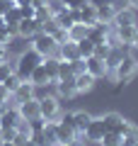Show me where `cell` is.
I'll return each mask as SVG.
<instances>
[{
  "instance_id": "cell-11",
  "label": "cell",
  "mask_w": 138,
  "mask_h": 146,
  "mask_svg": "<svg viewBox=\"0 0 138 146\" xmlns=\"http://www.w3.org/2000/svg\"><path fill=\"white\" fill-rule=\"evenodd\" d=\"M17 110H20V117H22V119L32 122V119L39 117V100H36V98H29V100H24V102L17 105Z\"/></svg>"
},
{
  "instance_id": "cell-8",
  "label": "cell",
  "mask_w": 138,
  "mask_h": 146,
  "mask_svg": "<svg viewBox=\"0 0 138 146\" xmlns=\"http://www.w3.org/2000/svg\"><path fill=\"white\" fill-rule=\"evenodd\" d=\"M85 71L90 73V76H95V78H102V76H107V73H109V68H107V63H104V58L87 56L85 58Z\"/></svg>"
},
{
  "instance_id": "cell-45",
  "label": "cell",
  "mask_w": 138,
  "mask_h": 146,
  "mask_svg": "<svg viewBox=\"0 0 138 146\" xmlns=\"http://www.w3.org/2000/svg\"><path fill=\"white\" fill-rule=\"evenodd\" d=\"M7 107H10V105H7V100H0V115H3Z\"/></svg>"
},
{
  "instance_id": "cell-47",
  "label": "cell",
  "mask_w": 138,
  "mask_h": 146,
  "mask_svg": "<svg viewBox=\"0 0 138 146\" xmlns=\"http://www.w3.org/2000/svg\"><path fill=\"white\" fill-rule=\"evenodd\" d=\"M15 5H32V0H15Z\"/></svg>"
},
{
  "instance_id": "cell-21",
  "label": "cell",
  "mask_w": 138,
  "mask_h": 146,
  "mask_svg": "<svg viewBox=\"0 0 138 146\" xmlns=\"http://www.w3.org/2000/svg\"><path fill=\"white\" fill-rule=\"evenodd\" d=\"M97 7V22H104V25H112L114 15H116V7L112 3H104V5H95Z\"/></svg>"
},
{
  "instance_id": "cell-5",
  "label": "cell",
  "mask_w": 138,
  "mask_h": 146,
  "mask_svg": "<svg viewBox=\"0 0 138 146\" xmlns=\"http://www.w3.org/2000/svg\"><path fill=\"white\" fill-rule=\"evenodd\" d=\"M63 122L70 124L73 129H75V134L80 136V134H85V131H87V127H90V122H92V115H90V112H85V110H78V112H68V115L63 117Z\"/></svg>"
},
{
  "instance_id": "cell-23",
  "label": "cell",
  "mask_w": 138,
  "mask_h": 146,
  "mask_svg": "<svg viewBox=\"0 0 138 146\" xmlns=\"http://www.w3.org/2000/svg\"><path fill=\"white\" fill-rule=\"evenodd\" d=\"M29 80H32L34 85H51V83H49V73H46V66H44V61H41L39 66H36L34 71H32Z\"/></svg>"
},
{
  "instance_id": "cell-32",
  "label": "cell",
  "mask_w": 138,
  "mask_h": 146,
  "mask_svg": "<svg viewBox=\"0 0 138 146\" xmlns=\"http://www.w3.org/2000/svg\"><path fill=\"white\" fill-rule=\"evenodd\" d=\"M22 83V78H20V76H17V73H12V76H10V78H5V80H3V85H5V88H7V93H15V90H17V85H20Z\"/></svg>"
},
{
  "instance_id": "cell-1",
  "label": "cell",
  "mask_w": 138,
  "mask_h": 146,
  "mask_svg": "<svg viewBox=\"0 0 138 146\" xmlns=\"http://www.w3.org/2000/svg\"><path fill=\"white\" fill-rule=\"evenodd\" d=\"M41 61H44V56H41V54H36L34 49H29V51L20 54V58H17V63H15V73L20 76L22 80H29L32 71H34Z\"/></svg>"
},
{
  "instance_id": "cell-20",
  "label": "cell",
  "mask_w": 138,
  "mask_h": 146,
  "mask_svg": "<svg viewBox=\"0 0 138 146\" xmlns=\"http://www.w3.org/2000/svg\"><path fill=\"white\" fill-rule=\"evenodd\" d=\"M56 90H58L61 98H73V95H78V93H75V76L58 80V83H56Z\"/></svg>"
},
{
  "instance_id": "cell-2",
  "label": "cell",
  "mask_w": 138,
  "mask_h": 146,
  "mask_svg": "<svg viewBox=\"0 0 138 146\" xmlns=\"http://www.w3.org/2000/svg\"><path fill=\"white\" fill-rule=\"evenodd\" d=\"M32 49H34L36 54H41L44 58H49V56H56V51H58V42L53 39L51 34L39 32V34H34V44H32Z\"/></svg>"
},
{
  "instance_id": "cell-30",
  "label": "cell",
  "mask_w": 138,
  "mask_h": 146,
  "mask_svg": "<svg viewBox=\"0 0 138 146\" xmlns=\"http://www.w3.org/2000/svg\"><path fill=\"white\" fill-rule=\"evenodd\" d=\"M51 10H49V5H44V7H36V10H34V20L36 22H39V25H44V22L46 20H51Z\"/></svg>"
},
{
  "instance_id": "cell-35",
  "label": "cell",
  "mask_w": 138,
  "mask_h": 146,
  "mask_svg": "<svg viewBox=\"0 0 138 146\" xmlns=\"http://www.w3.org/2000/svg\"><path fill=\"white\" fill-rule=\"evenodd\" d=\"M109 44L104 42V44H95V54H92V56H99V58H107V54H109Z\"/></svg>"
},
{
  "instance_id": "cell-22",
  "label": "cell",
  "mask_w": 138,
  "mask_h": 146,
  "mask_svg": "<svg viewBox=\"0 0 138 146\" xmlns=\"http://www.w3.org/2000/svg\"><path fill=\"white\" fill-rule=\"evenodd\" d=\"M58 61H61V58H56V56L44 58V66H46V73H49V83H51V85H56V83H58Z\"/></svg>"
},
{
  "instance_id": "cell-34",
  "label": "cell",
  "mask_w": 138,
  "mask_h": 146,
  "mask_svg": "<svg viewBox=\"0 0 138 146\" xmlns=\"http://www.w3.org/2000/svg\"><path fill=\"white\" fill-rule=\"evenodd\" d=\"M12 73H15V68H12V63H10V61H5L3 66H0V83H3L5 78H10Z\"/></svg>"
},
{
  "instance_id": "cell-12",
  "label": "cell",
  "mask_w": 138,
  "mask_h": 146,
  "mask_svg": "<svg viewBox=\"0 0 138 146\" xmlns=\"http://www.w3.org/2000/svg\"><path fill=\"white\" fill-rule=\"evenodd\" d=\"M58 58L61 61H68V63H73V61H78L80 58V54H78V44L75 42H70V39H66L63 44H58Z\"/></svg>"
},
{
  "instance_id": "cell-43",
  "label": "cell",
  "mask_w": 138,
  "mask_h": 146,
  "mask_svg": "<svg viewBox=\"0 0 138 146\" xmlns=\"http://www.w3.org/2000/svg\"><path fill=\"white\" fill-rule=\"evenodd\" d=\"M7 61V51H5V46H0V66Z\"/></svg>"
},
{
  "instance_id": "cell-53",
  "label": "cell",
  "mask_w": 138,
  "mask_h": 146,
  "mask_svg": "<svg viewBox=\"0 0 138 146\" xmlns=\"http://www.w3.org/2000/svg\"><path fill=\"white\" fill-rule=\"evenodd\" d=\"M12 3H15V0H12Z\"/></svg>"
},
{
  "instance_id": "cell-18",
  "label": "cell",
  "mask_w": 138,
  "mask_h": 146,
  "mask_svg": "<svg viewBox=\"0 0 138 146\" xmlns=\"http://www.w3.org/2000/svg\"><path fill=\"white\" fill-rule=\"evenodd\" d=\"M95 76H90L87 71L82 73H75V93H87V90H92V85H95Z\"/></svg>"
},
{
  "instance_id": "cell-41",
  "label": "cell",
  "mask_w": 138,
  "mask_h": 146,
  "mask_svg": "<svg viewBox=\"0 0 138 146\" xmlns=\"http://www.w3.org/2000/svg\"><path fill=\"white\" fill-rule=\"evenodd\" d=\"M44 5H49V0H32V7H44Z\"/></svg>"
},
{
  "instance_id": "cell-38",
  "label": "cell",
  "mask_w": 138,
  "mask_h": 146,
  "mask_svg": "<svg viewBox=\"0 0 138 146\" xmlns=\"http://www.w3.org/2000/svg\"><path fill=\"white\" fill-rule=\"evenodd\" d=\"M12 7H15V3H12V0H0V15H5V12H10Z\"/></svg>"
},
{
  "instance_id": "cell-7",
  "label": "cell",
  "mask_w": 138,
  "mask_h": 146,
  "mask_svg": "<svg viewBox=\"0 0 138 146\" xmlns=\"http://www.w3.org/2000/svg\"><path fill=\"white\" fill-rule=\"evenodd\" d=\"M39 32H41V25L34 20V17H22L20 25H17V29H15V34H20L22 39H27V36L39 34Z\"/></svg>"
},
{
  "instance_id": "cell-37",
  "label": "cell",
  "mask_w": 138,
  "mask_h": 146,
  "mask_svg": "<svg viewBox=\"0 0 138 146\" xmlns=\"http://www.w3.org/2000/svg\"><path fill=\"white\" fill-rule=\"evenodd\" d=\"M0 136H3L5 141H12L17 136V129H15V127H10V129H0Z\"/></svg>"
},
{
  "instance_id": "cell-13",
  "label": "cell",
  "mask_w": 138,
  "mask_h": 146,
  "mask_svg": "<svg viewBox=\"0 0 138 146\" xmlns=\"http://www.w3.org/2000/svg\"><path fill=\"white\" fill-rule=\"evenodd\" d=\"M75 20L80 22V25H87V27H92L95 22H97V7L92 5V3L82 5L80 10H75Z\"/></svg>"
},
{
  "instance_id": "cell-14",
  "label": "cell",
  "mask_w": 138,
  "mask_h": 146,
  "mask_svg": "<svg viewBox=\"0 0 138 146\" xmlns=\"http://www.w3.org/2000/svg\"><path fill=\"white\" fill-rule=\"evenodd\" d=\"M53 20H56V22H58V27H61V29H66V32L78 22V20H75V10H70V7H66V5H63L61 10L53 15Z\"/></svg>"
},
{
  "instance_id": "cell-50",
  "label": "cell",
  "mask_w": 138,
  "mask_h": 146,
  "mask_svg": "<svg viewBox=\"0 0 138 146\" xmlns=\"http://www.w3.org/2000/svg\"><path fill=\"white\" fill-rule=\"evenodd\" d=\"M128 5H131V7H138V0H128Z\"/></svg>"
},
{
  "instance_id": "cell-28",
  "label": "cell",
  "mask_w": 138,
  "mask_h": 146,
  "mask_svg": "<svg viewBox=\"0 0 138 146\" xmlns=\"http://www.w3.org/2000/svg\"><path fill=\"white\" fill-rule=\"evenodd\" d=\"M78 44V54H80V58H87V56H92L95 54V42H90V39H82V42H75Z\"/></svg>"
},
{
  "instance_id": "cell-39",
  "label": "cell",
  "mask_w": 138,
  "mask_h": 146,
  "mask_svg": "<svg viewBox=\"0 0 138 146\" xmlns=\"http://www.w3.org/2000/svg\"><path fill=\"white\" fill-rule=\"evenodd\" d=\"M17 7H20V15L22 17H34V7H32V5H17Z\"/></svg>"
},
{
  "instance_id": "cell-51",
  "label": "cell",
  "mask_w": 138,
  "mask_h": 146,
  "mask_svg": "<svg viewBox=\"0 0 138 146\" xmlns=\"http://www.w3.org/2000/svg\"><path fill=\"white\" fill-rule=\"evenodd\" d=\"M3 25H5V17H3V15H0V27H3Z\"/></svg>"
},
{
  "instance_id": "cell-52",
  "label": "cell",
  "mask_w": 138,
  "mask_h": 146,
  "mask_svg": "<svg viewBox=\"0 0 138 146\" xmlns=\"http://www.w3.org/2000/svg\"><path fill=\"white\" fill-rule=\"evenodd\" d=\"M0 144H3V136H0Z\"/></svg>"
},
{
  "instance_id": "cell-40",
  "label": "cell",
  "mask_w": 138,
  "mask_h": 146,
  "mask_svg": "<svg viewBox=\"0 0 138 146\" xmlns=\"http://www.w3.org/2000/svg\"><path fill=\"white\" fill-rule=\"evenodd\" d=\"M85 71V58H78V61H73V73H82Z\"/></svg>"
},
{
  "instance_id": "cell-25",
  "label": "cell",
  "mask_w": 138,
  "mask_h": 146,
  "mask_svg": "<svg viewBox=\"0 0 138 146\" xmlns=\"http://www.w3.org/2000/svg\"><path fill=\"white\" fill-rule=\"evenodd\" d=\"M87 32H90V27H87V25H80V22H75V25L68 29V39H70V42H82V39L87 36Z\"/></svg>"
},
{
  "instance_id": "cell-48",
  "label": "cell",
  "mask_w": 138,
  "mask_h": 146,
  "mask_svg": "<svg viewBox=\"0 0 138 146\" xmlns=\"http://www.w3.org/2000/svg\"><path fill=\"white\" fill-rule=\"evenodd\" d=\"M24 146H39V144H36L34 139H27V144H24Z\"/></svg>"
},
{
  "instance_id": "cell-27",
  "label": "cell",
  "mask_w": 138,
  "mask_h": 146,
  "mask_svg": "<svg viewBox=\"0 0 138 146\" xmlns=\"http://www.w3.org/2000/svg\"><path fill=\"white\" fill-rule=\"evenodd\" d=\"M3 17H5V27H7V29H12V32H15V29H17V25H20V20H22V15H20V7L15 5V7L10 10V12H5Z\"/></svg>"
},
{
  "instance_id": "cell-33",
  "label": "cell",
  "mask_w": 138,
  "mask_h": 146,
  "mask_svg": "<svg viewBox=\"0 0 138 146\" xmlns=\"http://www.w3.org/2000/svg\"><path fill=\"white\" fill-rule=\"evenodd\" d=\"M12 34H15V32H12V29H7L5 25L0 27V46H5V44H10V39H12Z\"/></svg>"
},
{
  "instance_id": "cell-24",
  "label": "cell",
  "mask_w": 138,
  "mask_h": 146,
  "mask_svg": "<svg viewBox=\"0 0 138 146\" xmlns=\"http://www.w3.org/2000/svg\"><path fill=\"white\" fill-rule=\"evenodd\" d=\"M41 139H44V146H56V144H58V136H56V122H46Z\"/></svg>"
},
{
  "instance_id": "cell-31",
  "label": "cell",
  "mask_w": 138,
  "mask_h": 146,
  "mask_svg": "<svg viewBox=\"0 0 138 146\" xmlns=\"http://www.w3.org/2000/svg\"><path fill=\"white\" fill-rule=\"evenodd\" d=\"M102 146H121V136L114 134V131H107V134L102 136V141H99Z\"/></svg>"
},
{
  "instance_id": "cell-19",
  "label": "cell",
  "mask_w": 138,
  "mask_h": 146,
  "mask_svg": "<svg viewBox=\"0 0 138 146\" xmlns=\"http://www.w3.org/2000/svg\"><path fill=\"white\" fill-rule=\"evenodd\" d=\"M136 27H138V25H121V27H114V34H116V39H119V44H121V46L133 42Z\"/></svg>"
},
{
  "instance_id": "cell-36",
  "label": "cell",
  "mask_w": 138,
  "mask_h": 146,
  "mask_svg": "<svg viewBox=\"0 0 138 146\" xmlns=\"http://www.w3.org/2000/svg\"><path fill=\"white\" fill-rule=\"evenodd\" d=\"M63 5L66 7H70V10H80L82 5H87V3H90V0H61Z\"/></svg>"
},
{
  "instance_id": "cell-42",
  "label": "cell",
  "mask_w": 138,
  "mask_h": 146,
  "mask_svg": "<svg viewBox=\"0 0 138 146\" xmlns=\"http://www.w3.org/2000/svg\"><path fill=\"white\" fill-rule=\"evenodd\" d=\"M7 98H10V93H7V88H5V85L0 83V100H7Z\"/></svg>"
},
{
  "instance_id": "cell-17",
  "label": "cell",
  "mask_w": 138,
  "mask_h": 146,
  "mask_svg": "<svg viewBox=\"0 0 138 146\" xmlns=\"http://www.w3.org/2000/svg\"><path fill=\"white\" fill-rule=\"evenodd\" d=\"M20 110L17 107H7L3 115H0V129H10V127H15L17 129V122H20Z\"/></svg>"
},
{
  "instance_id": "cell-3",
  "label": "cell",
  "mask_w": 138,
  "mask_h": 146,
  "mask_svg": "<svg viewBox=\"0 0 138 146\" xmlns=\"http://www.w3.org/2000/svg\"><path fill=\"white\" fill-rule=\"evenodd\" d=\"M112 73H114V78H116L119 83H128V80L138 73V61L133 56H124L121 61L116 63V68H114Z\"/></svg>"
},
{
  "instance_id": "cell-9",
  "label": "cell",
  "mask_w": 138,
  "mask_h": 146,
  "mask_svg": "<svg viewBox=\"0 0 138 146\" xmlns=\"http://www.w3.org/2000/svg\"><path fill=\"white\" fill-rule=\"evenodd\" d=\"M109 32H112V25H104V22H95V25L90 27V32H87V39L95 44H104L107 42Z\"/></svg>"
},
{
  "instance_id": "cell-6",
  "label": "cell",
  "mask_w": 138,
  "mask_h": 146,
  "mask_svg": "<svg viewBox=\"0 0 138 146\" xmlns=\"http://www.w3.org/2000/svg\"><path fill=\"white\" fill-rule=\"evenodd\" d=\"M102 119H104V124H107V131H114V134H119V136H124L131 129V122H126L121 115H116V112H109Z\"/></svg>"
},
{
  "instance_id": "cell-4",
  "label": "cell",
  "mask_w": 138,
  "mask_h": 146,
  "mask_svg": "<svg viewBox=\"0 0 138 146\" xmlns=\"http://www.w3.org/2000/svg\"><path fill=\"white\" fill-rule=\"evenodd\" d=\"M39 117L44 122H56L61 117V105L53 95H46V98L39 100Z\"/></svg>"
},
{
  "instance_id": "cell-44",
  "label": "cell",
  "mask_w": 138,
  "mask_h": 146,
  "mask_svg": "<svg viewBox=\"0 0 138 146\" xmlns=\"http://www.w3.org/2000/svg\"><path fill=\"white\" fill-rule=\"evenodd\" d=\"M131 46L138 51V27H136V34H133V42H131Z\"/></svg>"
},
{
  "instance_id": "cell-16",
  "label": "cell",
  "mask_w": 138,
  "mask_h": 146,
  "mask_svg": "<svg viewBox=\"0 0 138 146\" xmlns=\"http://www.w3.org/2000/svg\"><path fill=\"white\" fill-rule=\"evenodd\" d=\"M56 136H58V144H70V141L78 139L75 129H73L70 124H66V122H56Z\"/></svg>"
},
{
  "instance_id": "cell-26",
  "label": "cell",
  "mask_w": 138,
  "mask_h": 146,
  "mask_svg": "<svg viewBox=\"0 0 138 146\" xmlns=\"http://www.w3.org/2000/svg\"><path fill=\"white\" fill-rule=\"evenodd\" d=\"M124 56H126V54L121 51V46H112V49H109V54H107V58H104V63H107L109 71H114V68H116V63L121 61Z\"/></svg>"
},
{
  "instance_id": "cell-15",
  "label": "cell",
  "mask_w": 138,
  "mask_h": 146,
  "mask_svg": "<svg viewBox=\"0 0 138 146\" xmlns=\"http://www.w3.org/2000/svg\"><path fill=\"white\" fill-rule=\"evenodd\" d=\"M121 25H136V7H124V10H116L112 20V27H121Z\"/></svg>"
},
{
  "instance_id": "cell-46",
  "label": "cell",
  "mask_w": 138,
  "mask_h": 146,
  "mask_svg": "<svg viewBox=\"0 0 138 146\" xmlns=\"http://www.w3.org/2000/svg\"><path fill=\"white\" fill-rule=\"evenodd\" d=\"M56 146H82V144L75 139V141H70V144H56Z\"/></svg>"
},
{
  "instance_id": "cell-10",
  "label": "cell",
  "mask_w": 138,
  "mask_h": 146,
  "mask_svg": "<svg viewBox=\"0 0 138 146\" xmlns=\"http://www.w3.org/2000/svg\"><path fill=\"white\" fill-rule=\"evenodd\" d=\"M107 134V124H104V119L102 117H92V122H90V127H87V131H85V136L90 141H102V136Z\"/></svg>"
},
{
  "instance_id": "cell-29",
  "label": "cell",
  "mask_w": 138,
  "mask_h": 146,
  "mask_svg": "<svg viewBox=\"0 0 138 146\" xmlns=\"http://www.w3.org/2000/svg\"><path fill=\"white\" fill-rule=\"evenodd\" d=\"M121 146H138V129L131 124V129L121 136Z\"/></svg>"
},
{
  "instance_id": "cell-49",
  "label": "cell",
  "mask_w": 138,
  "mask_h": 146,
  "mask_svg": "<svg viewBox=\"0 0 138 146\" xmlns=\"http://www.w3.org/2000/svg\"><path fill=\"white\" fill-rule=\"evenodd\" d=\"M0 146H15V141H5V139H3V144H0Z\"/></svg>"
}]
</instances>
